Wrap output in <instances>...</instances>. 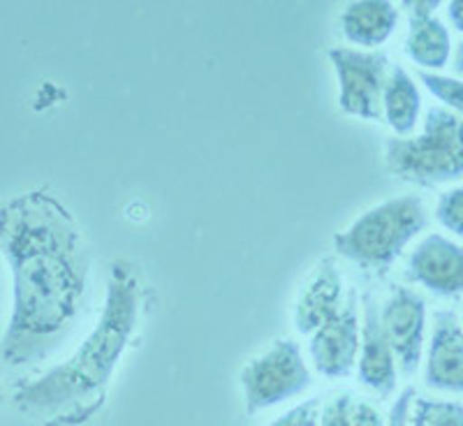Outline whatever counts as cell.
Listing matches in <instances>:
<instances>
[{
  "label": "cell",
  "instance_id": "1",
  "mask_svg": "<svg viewBox=\"0 0 463 426\" xmlns=\"http://www.w3.org/2000/svg\"><path fill=\"white\" fill-rule=\"evenodd\" d=\"M0 255L10 269V317L0 359L28 366L53 355L80 322L90 253L68 209L44 190L0 204Z\"/></svg>",
  "mask_w": 463,
  "mask_h": 426
},
{
  "label": "cell",
  "instance_id": "2",
  "mask_svg": "<svg viewBox=\"0 0 463 426\" xmlns=\"http://www.w3.org/2000/svg\"><path fill=\"white\" fill-rule=\"evenodd\" d=\"M139 317V283L126 262H114L107 299L93 332L65 362L31 383L16 384L14 405L22 412H61V424H80L105 403V390L126 353Z\"/></svg>",
  "mask_w": 463,
  "mask_h": 426
},
{
  "label": "cell",
  "instance_id": "3",
  "mask_svg": "<svg viewBox=\"0 0 463 426\" xmlns=\"http://www.w3.org/2000/svg\"><path fill=\"white\" fill-rule=\"evenodd\" d=\"M384 165L396 179L415 185H442L463 176V118L431 107L420 135L384 142Z\"/></svg>",
  "mask_w": 463,
  "mask_h": 426
},
{
  "label": "cell",
  "instance_id": "4",
  "mask_svg": "<svg viewBox=\"0 0 463 426\" xmlns=\"http://www.w3.org/2000/svg\"><path fill=\"white\" fill-rule=\"evenodd\" d=\"M424 227L427 209L421 197L399 195L364 211L353 225L336 232L334 248L359 267L384 271Z\"/></svg>",
  "mask_w": 463,
  "mask_h": 426
},
{
  "label": "cell",
  "instance_id": "5",
  "mask_svg": "<svg viewBox=\"0 0 463 426\" xmlns=\"http://www.w3.org/2000/svg\"><path fill=\"white\" fill-rule=\"evenodd\" d=\"M239 380L246 412L258 415L304 394L313 384V374L301 357L299 346L292 338H279L243 366Z\"/></svg>",
  "mask_w": 463,
  "mask_h": 426
},
{
  "label": "cell",
  "instance_id": "6",
  "mask_svg": "<svg viewBox=\"0 0 463 426\" xmlns=\"http://www.w3.org/2000/svg\"><path fill=\"white\" fill-rule=\"evenodd\" d=\"M326 56L336 70L338 107L343 114L357 116L364 121H380L390 58L383 52L353 47H334Z\"/></svg>",
  "mask_w": 463,
  "mask_h": 426
},
{
  "label": "cell",
  "instance_id": "7",
  "mask_svg": "<svg viewBox=\"0 0 463 426\" xmlns=\"http://www.w3.org/2000/svg\"><path fill=\"white\" fill-rule=\"evenodd\" d=\"M359 295L357 289L350 288L341 313L311 334L308 353L317 374L326 380H341L353 374L359 357Z\"/></svg>",
  "mask_w": 463,
  "mask_h": 426
},
{
  "label": "cell",
  "instance_id": "8",
  "mask_svg": "<svg viewBox=\"0 0 463 426\" xmlns=\"http://www.w3.org/2000/svg\"><path fill=\"white\" fill-rule=\"evenodd\" d=\"M380 325L401 374L415 375L427 338V301L411 288H394L380 306Z\"/></svg>",
  "mask_w": 463,
  "mask_h": 426
},
{
  "label": "cell",
  "instance_id": "9",
  "mask_svg": "<svg viewBox=\"0 0 463 426\" xmlns=\"http://www.w3.org/2000/svg\"><path fill=\"white\" fill-rule=\"evenodd\" d=\"M405 276L438 297L463 295V246L445 234H427L408 255Z\"/></svg>",
  "mask_w": 463,
  "mask_h": 426
},
{
  "label": "cell",
  "instance_id": "10",
  "mask_svg": "<svg viewBox=\"0 0 463 426\" xmlns=\"http://www.w3.org/2000/svg\"><path fill=\"white\" fill-rule=\"evenodd\" d=\"M424 384L442 394H463V325L448 308L433 313Z\"/></svg>",
  "mask_w": 463,
  "mask_h": 426
},
{
  "label": "cell",
  "instance_id": "11",
  "mask_svg": "<svg viewBox=\"0 0 463 426\" xmlns=\"http://www.w3.org/2000/svg\"><path fill=\"white\" fill-rule=\"evenodd\" d=\"M362 304L364 320L359 336L357 380L362 387L387 399L394 394L399 383V366L380 325V304L371 295H364Z\"/></svg>",
  "mask_w": 463,
  "mask_h": 426
},
{
  "label": "cell",
  "instance_id": "12",
  "mask_svg": "<svg viewBox=\"0 0 463 426\" xmlns=\"http://www.w3.org/2000/svg\"><path fill=\"white\" fill-rule=\"evenodd\" d=\"M345 283L336 260H320V264L313 269L311 279L306 280L297 295L295 313H292L297 332L311 336L322 325L334 320L345 304Z\"/></svg>",
  "mask_w": 463,
  "mask_h": 426
},
{
  "label": "cell",
  "instance_id": "13",
  "mask_svg": "<svg viewBox=\"0 0 463 426\" xmlns=\"http://www.w3.org/2000/svg\"><path fill=\"white\" fill-rule=\"evenodd\" d=\"M440 0H405L401 7L408 14L405 53L424 72H433L448 65L452 56V37L448 26L436 16Z\"/></svg>",
  "mask_w": 463,
  "mask_h": 426
},
{
  "label": "cell",
  "instance_id": "14",
  "mask_svg": "<svg viewBox=\"0 0 463 426\" xmlns=\"http://www.w3.org/2000/svg\"><path fill=\"white\" fill-rule=\"evenodd\" d=\"M396 26L399 10L390 0H357L341 14V31L347 43L366 47L369 52H375V47L387 43Z\"/></svg>",
  "mask_w": 463,
  "mask_h": 426
},
{
  "label": "cell",
  "instance_id": "15",
  "mask_svg": "<svg viewBox=\"0 0 463 426\" xmlns=\"http://www.w3.org/2000/svg\"><path fill=\"white\" fill-rule=\"evenodd\" d=\"M421 111V95L412 74L401 65H392L383 90V116L396 137H411Z\"/></svg>",
  "mask_w": 463,
  "mask_h": 426
},
{
  "label": "cell",
  "instance_id": "16",
  "mask_svg": "<svg viewBox=\"0 0 463 426\" xmlns=\"http://www.w3.org/2000/svg\"><path fill=\"white\" fill-rule=\"evenodd\" d=\"M320 426H384V417L369 401L341 392L320 408Z\"/></svg>",
  "mask_w": 463,
  "mask_h": 426
},
{
  "label": "cell",
  "instance_id": "17",
  "mask_svg": "<svg viewBox=\"0 0 463 426\" xmlns=\"http://www.w3.org/2000/svg\"><path fill=\"white\" fill-rule=\"evenodd\" d=\"M411 426H463V403L458 401L412 399Z\"/></svg>",
  "mask_w": 463,
  "mask_h": 426
},
{
  "label": "cell",
  "instance_id": "18",
  "mask_svg": "<svg viewBox=\"0 0 463 426\" xmlns=\"http://www.w3.org/2000/svg\"><path fill=\"white\" fill-rule=\"evenodd\" d=\"M417 77H420L421 84L427 86L429 93L442 102L445 109L463 118V80L448 77V74L440 72H424V70H420Z\"/></svg>",
  "mask_w": 463,
  "mask_h": 426
},
{
  "label": "cell",
  "instance_id": "19",
  "mask_svg": "<svg viewBox=\"0 0 463 426\" xmlns=\"http://www.w3.org/2000/svg\"><path fill=\"white\" fill-rule=\"evenodd\" d=\"M436 221L463 241V184L457 185V188L445 190L438 197Z\"/></svg>",
  "mask_w": 463,
  "mask_h": 426
},
{
  "label": "cell",
  "instance_id": "20",
  "mask_svg": "<svg viewBox=\"0 0 463 426\" xmlns=\"http://www.w3.org/2000/svg\"><path fill=\"white\" fill-rule=\"evenodd\" d=\"M320 408L322 396H311L295 408H289L279 420L269 421L267 426H320Z\"/></svg>",
  "mask_w": 463,
  "mask_h": 426
},
{
  "label": "cell",
  "instance_id": "21",
  "mask_svg": "<svg viewBox=\"0 0 463 426\" xmlns=\"http://www.w3.org/2000/svg\"><path fill=\"white\" fill-rule=\"evenodd\" d=\"M412 399H415V387H405L392 403L390 412L384 417V426H408Z\"/></svg>",
  "mask_w": 463,
  "mask_h": 426
},
{
  "label": "cell",
  "instance_id": "22",
  "mask_svg": "<svg viewBox=\"0 0 463 426\" xmlns=\"http://www.w3.org/2000/svg\"><path fill=\"white\" fill-rule=\"evenodd\" d=\"M448 19L457 31L463 33V0H452V3H448Z\"/></svg>",
  "mask_w": 463,
  "mask_h": 426
},
{
  "label": "cell",
  "instance_id": "23",
  "mask_svg": "<svg viewBox=\"0 0 463 426\" xmlns=\"http://www.w3.org/2000/svg\"><path fill=\"white\" fill-rule=\"evenodd\" d=\"M452 68H454V72L458 74V77H463V40L457 44V49H454Z\"/></svg>",
  "mask_w": 463,
  "mask_h": 426
},
{
  "label": "cell",
  "instance_id": "24",
  "mask_svg": "<svg viewBox=\"0 0 463 426\" xmlns=\"http://www.w3.org/2000/svg\"><path fill=\"white\" fill-rule=\"evenodd\" d=\"M3 308H5V280H3V269H0V320H3Z\"/></svg>",
  "mask_w": 463,
  "mask_h": 426
},
{
  "label": "cell",
  "instance_id": "25",
  "mask_svg": "<svg viewBox=\"0 0 463 426\" xmlns=\"http://www.w3.org/2000/svg\"><path fill=\"white\" fill-rule=\"evenodd\" d=\"M0 401H3V387H0Z\"/></svg>",
  "mask_w": 463,
  "mask_h": 426
},
{
  "label": "cell",
  "instance_id": "26",
  "mask_svg": "<svg viewBox=\"0 0 463 426\" xmlns=\"http://www.w3.org/2000/svg\"><path fill=\"white\" fill-rule=\"evenodd\" d=\"M461 325H463V320H461Z\"/></svg>",
  "mask_w": 463,
  "mask_h": 426
}]
</instances>
